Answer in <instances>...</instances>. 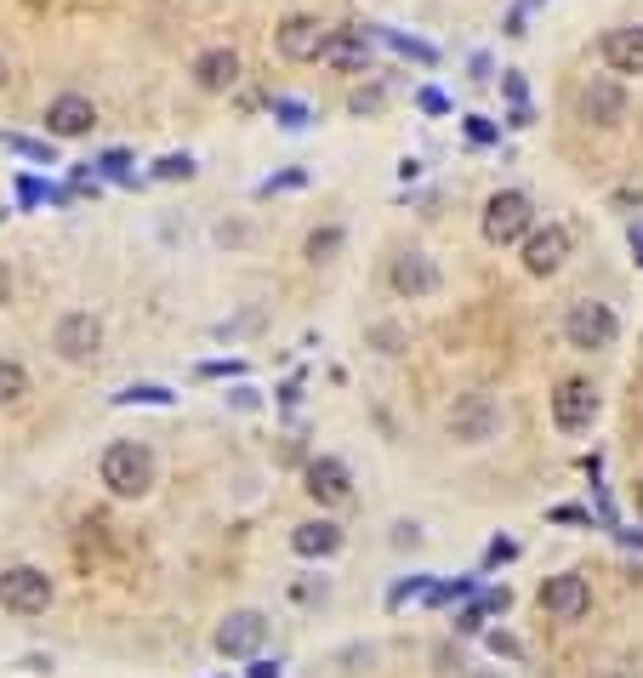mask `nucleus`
<instances>
[{"label":"nucleus","instance_id":"nucleus-23","mask_svg":"<svg viewBox=\"0 0 643 678\" xmlns=\"http://www.w3.org/2000/svg\"><path fill=\"white\" fill-rule=\"evenodd\" d=\"M155 177H166V183H177V177H194V160H188V155H166V160L155 166Z\"/></svg>","mask_w":643,"mask_h":678},{"label":"nucleus","instance_id":"nucleus-12","mask_svg":"<svg viewBox=\"0 0 643 678\" xmlns=\"http://www.w3.org/2000/svg\"><path fill=\"white\" fill-rule=\"evenodd\" d=\"M52 348L63 360H97V348H103V325H97L91 314H63L58 331H52Z\"/></svg>","mask_w":643,"mask_h":678},{"label":"nucleus","instance_id":"nucleus-13","mask_svg":"<svg viewBox=\"0 0 643 678\" xmlns=\"http://www.w3.org/2000/svg\"><path fill=\"white\" fill-rule=\"evenodd\" d=\"M319 63H330L336 75H365L370 69V40L359 29H330L319 46Z\"/></svg>","mask_w":643,"mask_h":678},{"label":"nucleus","instance_id":"nucleus-15","mask_svg":"<svg viewBox=\"0 0 643 678\" xmlns=\"http://www.w3.org/2000/svg\"><path fill=\"white\" fill-rule=\"evenodd\" d=\"M91 126H97V109H91V97H80V91H63V97L46 104V131L52 137H86Z\"/></svg>","mask_w":643,"mask_h":678},{"label":"nucleus","instance_id":"nucleus-8","mask_svg":"<svg viewBox=\"0 0 643 678\" xmlns=\"http://www.w3.org/2000/svg\"><path fill=\"white\" fill-rule=\"evenodd\" d=\"M564 257H570V228H564V223H547V228H530V234H524V268H530L535 279L558 274Z\"/></svg>","mask_w":643,"mask_h":678},{"label":"nucleus","instance_id":"nucleus-29","mask_svg":"<svg viewBox=\"0 0 643 678\" xmlns=\"http://www.w3.org/2000/svg\"><path fill=\"white\" fill-rule=\"evenodd\" d=\"M251 678H279V667H268V661H257V667H251Z\"/></svg>","mask_w":643,"mask_h":678},{"label":"nucleus","instance_id":"nucleus-3","mask_svg":"<svg viewBox=\"0 0 643 678\" xmlns=\"http://www.w3.org/2000/svg\"><path fill=\"white\" fill-rule=\"evenodd\" d=\"M530 228H535L530 194H518V188L489 194V206H484V239H489V246H518Z\"/></svg>","mask_w":643,"mask_h":678},{"label":"nucleus","instance_id":"nucleus-17","mask_svg":"<svg viewBox=\"0 0 643 678\" xmlns=\"http://www.w3.org/2000/svg\"><path fill=\"white\" fill-rule=\"evenodd\" d=\"M604 63L610 75H643V23H621L604 35Z\"/></svg>","mask_w":643,"mask_h":678},{"label":"nucleus","instance_id":"nucleus-7","mask_svg":"<svg viewBox=\"0 0 643 678\" xmlns=\"http://www.w3.org/2000/svg\"><path fill=\"white\" fill-rule=\"evenodd\" d=\"M581 120L586 126H621L626 120V86L610 75H592L581 86Z\"/></svg>","mask_w":643,"mask_h":678},{"label":"nucleus","instance_id":"nucleus-10","mask_svg":"<svg viewBox=\"0 0 643 678\" xmlns=\"http://www.w3.org/2000/svg\"><path fill=\"white\" fill-rule=\"evenodd\" d=\"M592 416H599V394H592V382H581V376L558 382V394H553V422H558L564 433H581V428H592Z\"/></svg>","mask_w":643,"mask_h":678},{"label":"nucleus","instance_id":"nucleus-5","mask_svg":"<svg viewBox=\"0 0 643 678\" xmlns=\"http://www.w3.org/2000/svg\"><path fill=\"white\" fill-rule=\"evenodd\" d=\"M496 428H502V405L489 400V394H462L456 411H451V433L462 445H484V440H496Z\"/></svg>","mask_w":643,"mask_h":678},{"label":"nucleus","instance_id":"nucleus-2","mask_svg":"<svg viewBox=\"0 0 643 678\" xmlns=\"http://www.w3.org/2000/svg\"><path fill=\"white\" fill-rule=\"evenodd\" d=\"M615 336H621V320H615V308L610 303H570V314H564V343L570 348H581V354H604V348H615Z\"/></svg>","mask_w":643,"mask_h":678},{"label":"nucleus","instance_id":"nucleus-14","mask_svg":"<svg viewBox=\"0 0 643 678\" xmlns=\"http://www.w3.org/2000/svg\"><path fill=\"white\" fill-rule=\"evenodd\" d=\"M308 497L325 502V508H342V502H348V497H354V473H348V462L314 456V462H308Z\"/></svg>","mask_w":643,"mask_h":678},{"label":"nucleus","instance_id":"nucleus-22","mask_svg":"<svg viewBox=\"0 0 643 678\" xmlns=\"http://www.w3.org/2000/svg\"><path fill=\"white\" fill-rule=\"evenodd\" d=\"M336 246H342V228H319V234L308 239V257H314V263H325Z\"/></svg>","mask_w":643,"mask_h":678},{"label":"nucleus","instance_id":"nucleus-16","mask_svg":"<svg viewBox=\"0 0 643 678\" xmlns=\"http://www.w3.org/2000/svg\"><path fill=\"white\" fill-rule=\"evenodd\" d=\"M393 291L399 297H433L438 291V263L433 257H422V252H405V257H393Z\"/></svg>","mask_w":643,"mask_h":678},{"label":"nucleus","instance_id":"nucleus-6","mask_svg":"<svg viewBox=\"0 0 643 678\" xmlns=\"http://www.w3.org/2000/svg\"><path fill=\"white\" fill-rule=\"evenodd\" d=\"M541 610H547L553 621H581L592 610V588H586V576L564 570V576H547L541 581Z\"/></svg>","mask_w":643,"mask_h":678},{"label":"nucleus","instance_id":"nucleus-19","mask_svg":"<svg viewBox=\"0 0 643 678\" xmlns=\"http://www.w3.org/2000/svg\"><path fill=\"white\" fill-rule=\"evenodd\" d=\"M290 548L303 559H330V553H342V530L330 519H308V524L290 530Z\"/></svg>","mask_w":643,"mask_h":678},{"label":"nucleus","instance_id":"nucleus-4","mask_svg":"<svg viewBox=\"0 0 643 678\" xmlns=\"http://www.w3.org/2000/svg\"><path fill=\"white\" fill-rule=\"evenodd\" d=\"M0 605H7L12 616H40L46 605H52V576L34 570V564L0 570Z\"/></svg>","mask_w":643,"mask_h":678},{"label":"nucleus","instance_id":"nucleus-31","mask_svg":"<svg viewBox=\"0 0 643 678\" xmlns=\"http://www.w3.org/2000/svg\"><path fill=\"white\" fill-rule=\"evenodd\" d=\"M467 678H502V672H467Z\"/></svg>","mask_w":643,"mask_h":678},{"label":"nucleus","instance_id":"nucleus-30","mask_svg":"<svg viewBox=\"0 0 643 678\" xmlns=\"http://www.w3.org/2000/svg\"><path fill=\"white\" fill-rule=\"evenodd\" d=\"M599 678H637V672H632V667H604Z\"/></svg>","mask_w":643,"mask_h":678},{"label":"nucleus","instance_id":"nucleus-11","mask_svg":"<svg viewBox=\"0 0 643 678\" xmlns=\"http://www.w3.org/2000/svg\"><path fill=\"white\" fill-rule=\"evenodd\" d=\"M268 639V616L263 610H234L222 627H217V650L222 656H257Z\"/></svg>","mask_w":643,"mask_h":678},{"label":"nucleus","instance_id":"nucleus-32","mask_svg":"<svg viewBox=\"0 0 643 678\" xmlns=\"http://www.w3.org/2000/svg\"><path fill=\"white\" fill-rule=\"evenodd\" d=\"M637 513H643V484H637Z\"/></svg>","mask_w":643,"mask_h":678},{"label":"nucleus","instance_id":"nucleus-21","mask_svg":"<svg viewBox=\"0 0 643 678\" xmlns=\"http://www.w3.org/2000/svg\"><path fill=\"white\" fill-rule=\"evenodd\" d=\"M7 149H18V155H29V160H46L52 166V143H40V137H0Z\"/></svg>","mask_w":643,"mask_h":678},{"label":"nucleus","instance_id":"nucleus-1","mask_svg":"<svg viewBox=\"0 0 643 678\" xmlns=\"http://www.w3.org/2000/svg\"><path fill=\"white\" fill-rule=\"evenodd\" d=\"M103 484L115 497H148V484H155V451L137 445V440H115L103 451Z\"/></svg>","mask_w":643,"mask_h":678},{"label":"nucleus","instance_id":"nucleus-28","mask_svg":"<svg viewBox=\"0 0 643 678\" xmlns=\"http://www.w3.org/2000/svg\"><path fill=\"white\" fill-rule=\"evenodd\" d=\"M12 297V274H7V263H0V303Z\"/></svg>","mask_w":643,"mask_h":678},{"label":"nucleus","instance_id":"nucleus-27","mask_svg":"<svg viewBox=\"0 0 643 678\" xmlns=\"http://www.w3.org/2000/svg\"><path fill=\"white\" fill-rule=\"evenodd\" d=\"M365 109H382V91H359L354 97V115H365Z\"/></svg>","mask_w":643,"mask_h":678},{"label":"nucleus","instance_id":"nucleus-25","mask_svg":"<svg viewBox=\"0 0 643 678\" xmlns=\"http://www.w3.org/2000/svg\"><path fill=\"white\" fill-rule=\"evenodd\" d=\"M467 137H473V143H496V126H489L484 115H473V120H467Z\"/></svg>","mask_w":643,"mask_h":678},{"label":"nucleus","instance_id":"nucleus-24","mask_svg":"<svg viewBox=\"0 0 643 678\" xmlns=\"http://www.w3.org/2000/svg\"><path fill=\"white\" fill-rule=\"evenodd\" d=\"M120 400H148V405H171V394H166V387H126Z\"/></svg>","mask_w":643,"mask_h":678},{"label":"nucleus","instance_id":"nucleus-33","mask_svg":"<svg viewBox=\"0 0 643 678\" xmlns=\"http://www.w3.org/2000/svg\"><path fill=\"white\" fill-rule=\"evenodd\" d=\"M0 86H7V63H0Z\"/></svg>","mask_w":643,"mask_h":678},{"label":"nucleus","instance_id":"nucleus-26","mask_svg":"<svg viewBox=\"0 0 643 678\" xmlns=\"http://www.w3.org/2000/svg\"><path fill=\"white\" fill-rule=\"evenodd\" d=\"M489 650H496V656H524V645L507 639V633H489Z\"/></svg>","mask_w":643,"mask_h":678},{"label":"nucleus","instance_id":"nucleus-20","mask_svg":"<svg viewBox=\"0 0 643 678\" xmlns=\"http://www.w3.org/2000/svg\"><path fill=\"white\" fill-rule=\"evenodd\" d=\"M29 394V371L18 360H0V405H18Z\"/></svg>","mask_w":643,"mask_h":678},{"label":"nucleus","instance_id":"nucleus-18","mask_svg":"<svg viewBox=\"0 0 643 678\" xmlns=\"http://www.w3.org/2000/svg\"><path fill=\"white\" fill-rule=\"evenodd\" d=\"M239 80V58L228 52V46H211V52L194 58V86L200 91H228Z\"/></svg>","mask_w":643,"mask_h":678},{"label":"nucleus","instance_id":"nucleus-9","mask_svg":"<svg viewBox=\"0 0 643 678\" xmlns=\"http://www.w3.org/2000/svg\"><path fill=\"white\" fill-rule=\"evenodd\" d=\"M325 23L319 18H308V12H290L279 29H274V40H279V52L290 58V63H314L319 58V46H325Z\"/></svg>","mask_w":643,"mask_h":678}]
</instances>
